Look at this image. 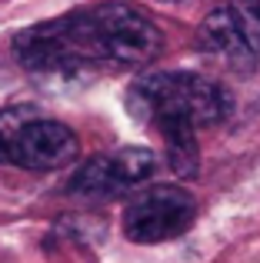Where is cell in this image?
<instances>
[{
	"label": "cell",
	"mask_w": 260,
	"mask_h": 263,
	"mask_svg": "<svg viewBox=\"0 0 260 263\" xmlns=\"http://www.w3.org/2000/svg\"><path fill=\"white\" fill-rule=\"evenodd\" d=\"M110 67H143L163 50V33L140 7L104 0L90 7Z\"/></svg>",
	"instance_id": "3"
},
{
	"label": "cell",
	"mask_w": 260,
	"mask_h": 263,
	"mask_svg": "<svg viewBox=\"0 0 260 263\" xmlns=\"http://www.w3.org/2000/svg\"><path fill=\"white\" fill-rule=\"evenodd\" d=\"M127 110L134 120L157 127L163 137L194 134L224 123L234 110V97L217 80L200 73H147L127 90Z\"/></svg>",
	"instance_id": "1"
},
{
	"label": "cell",
	"mask_w": 260,
	"mask_h": 263,
	"mask_svg": "<svg viewBox=\"0 0 260 263\" xmlns=\"http://www.w3.org/2000/svg\"><path fill=\"white\" fill-rule=\"evenodd\" d=\"M197 200L190 190L174 183H157L140 190L124 210V233L134 243H163L194 227Z\"/></svg>",
	"instance_id": "4"
},
{
	"label": "cell",
	"mask_w": 260,
	"mask_h": 263,
	"mask_svg": "<svg viewBox=\"0 0 260 263\" xmlns=\"http://www.w3.org/2000/svg\"><path fill=\"white\" fill-rule=\"evenodd\" d=\"M197 44L230 64H260V0H230L210 10Z\"/></svg>",
	"instance_id": "6"
},
{
	"label": "cell",
	"mask_w": 260,
	"mask_h": 263,
	"mask_svg": "<svg viewBox=\"0 0 260 263\" xmlns=\"http://www.w3.org/2000/svg\"><path fill=\"white\" fill-rule=\"evenodd\" d=\"M80 157V140L67 123L33 107L0 110V163L20 170H60Z\"/></svg>",
	"instance_id": "2"
},
{
	"label": "cell",
	"mask_w": 260,
	"mask_h": 263,
	"mask_svg": "<svg viewBox=\"0 0 260 263\" xmlns=\"http://www.w3.org/2000/svg\"><path fill=\"white\" fill-rule=\"evenodd\" d=\"M157 170V157L147 147H120L110 154H97L87 163H80L77 174L70 177L67 190L73 197L87 200H107L147 183Z\"/></svg>",
	"instance_id": "5"
}]
</instances>
